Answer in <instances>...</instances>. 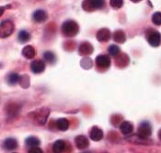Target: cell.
<instances>
[{"mask_svg":"<svg viewBox=\"0 0 161 153\" xmlns=\"http://www.w3.org/2000/svg\"><path fill=\"white\" fill-rule=\"evenodd\" d=\"M105 6V0H84L82 8L85 11L92 12L94 10L103 8Z\"/></svg>","mask_w":161,"mask_h":153,"instance_id":"cell-3","label":"cell"},{"mask_svg":"<svg viewBox=\"0 0 161 153\" xmlns=\"http://www.w3.org/2000/svg\"><path fill=\"white\" fill-rule=\"evenodd\" d=\"M111 36H112V34H111L110 29H108L106 28H100L97 32V39L100 42H107L111 38Z\"/></svg>","mask_w":161,"mask_h":153,"instance_id":"cell-9","label":"cell"},{"mask_svg":"<svg viewBox=\"0 0 161 153\" xmlns=\"http://www.w3.org/2000/svg\"><path fill=\"white\" fill-rule=\"evenodd\" d=\"M75 146L78 150H84V149H87L89 145V141L87 139V137L83 136V135H80V136H77L75 139Z\"/></svg>","mask_w":161,"mask_h":153,"instance_id":"cell-10","label":"cell"},{"mask_svg":"<svg viewBox=\"0 0 161 153\" xmlns=\"http://www.w3.org/2000/svg\"><path fill=\"white\" fill-rule=\"evenodd\" d=\"M25 143L28 147L32 148V147H38L41 144V141L36 137H29L28 139H26Z\"/></svg>","mask_w":161,"mask_h":153,"instance_id":"cell-22","label":"cell"},{"mask_svg":"<svg viewBox=\"0 0 161 153\" xmlns=\"http://www.w3.org/2000/svg\"><path fill=\"white\" fill-rule=\"evenodd\" d=\"M108 51L112 56L117 57L120 54V48L117 45H111L108 49Z\"/></svg>","mask_w":161,"mask_h":153,"instance_id":"cell-25","label":"cell"},{"mask_svg":"<svg viewBox=\"0 0 161 153\" xmlns=\"http://www.w3.org/2000/svg\"><path fill=\"white\" fill-rule=\"evenodd\" d=\"M152 22L157 26L161 25V12H156L152 16Z\"/></svg>","mask_w":161,"mask_h":153,"instance_id":"cell-26","label":"cell"},{"mask_svg":"<svg viewBox=\"0 0 161 153\" xmlns=\"http://www.w3.org/2000/svg\"><path fill=\"white\" fill-rule=\"evenodd\" d=\"M14 31V24L10 20H6L1 23L0 27V33H1V38H7L10 36Z\"/></svg>","mask_w":161,"mask_h":153,"instance_id":"cell-6","label":"cell"},{"mask_svg":"<svg viewBox=\"0 0 161 153\" xmlns=\"http://www.w3.org/2000/svg\"><path fill=\"white\" fill-rule=\"evenodd\" d=\"M147 38L152 47H158L161 44V34L157 30L149 29L147 32Z\"/></svg>","mask_w":161,"mask_h":153,"instance_id":"cell-4","label":"cell"},{"mask_svg":"<svg viewBox=\"0 0 161 153\" xmlns=\"http://www.w3.org/2000/svg\"><path fill=\"white\" fill-rule=\"evenodd\" d=\"M138 136L143 140H147L152 134V127L147 121H143L138 127Z\"/></svg>","mask_w":161,"mask_h":153,"instance_id":"cell-5","label":"cell"},{"mask_svg":"<svg viewBox=\"0 0 161 153\" xmlns=\"http://www.w3.org/2000/svg\"><path fill=\"white\" fill-rule=\"evenodd\" d=\"M132 2H134V3H138V2H140V1H142V0H131Z\"/></svg>","mask_w":161,"mask_h":153,"instance_id":"cell-29","label":"cell"},{"mask_svg":"<svg viewBox=\"0 0 161 153\" xmlns=\"http://www.w3.org/2000/svg\"><path fill=\"white\" fill-rule=\"evenodd\" d=\"M110 5L112 8L119 9L124 6V0H110Z\"/></svg>","mask_w":161,"mask_h":153,"instance_id":"cell-24","label":"cell"},{"mask_svg":"<svg viewBox=\"0 0 161 153\" xmlns=\"http://www.w3.org/2000/svg\"><path fill=\"white\" fill-rule=\"evenodd\" d=\"M29 152L30 153H42V150H41L40 148L38 147H32V148H30L29 150Z\"/></svg>","mask_w":161,"mask_h":153,"instance_id":"cell-27","label":"cell"},{"mask_svg":"<svg viewBox=\"0 0 161 153\" xmlns=\"http://www.w3.org/2000/svg\"><path fill=\"white\" fill-rule=\"evenodd\" d=\"M79 30L78 24L74 20H66L62 25V33L65 37H74Z\"/></svg>","mask_w":161,"mask_h":153,"instance_id":"cell-2","label":"cell"},{"mask_svg":"<svg viewBox=\"0 0 161 153\" xmlns=\"http://www.w3.org/2000/svg\"><path fill=\"white\" fill-rule=\"evenodd\" d=\"M56 127L60 131H66L69 128V121L66 118H59L56 121Z\"/></svg>","mask_w":161,"mask_h":153,"instance_id":"cell-18","label":"cell"},{"mask_svg":"<svg viewBox=\"0 0 161 153\" xmlns=\"http://www.w3.org/2000/svg\"><path fill=\"white\" fill-rule=\"evenodd\" d=\"M93 51V47L90 43L88 42H84L79 46L78 49V52L79 54H81L82 56H87L89 54H91Z\"/></svg>","mask_w":161,"mask_h":153,"instance_id":"cell-12","label":"cell"},{"mask_svg":"<svg viewBox=\"0 0 161 153\" xmlns=\"http://www.w3.org/2000/svg\"><path fill=\"white\" fill-rule=\"evenodd\" d=\"M96 64L100 68L107 69L111 66V59L108 55H99L96 58Z\"/></svg>","mask_w":161,"mask_h":153,"instance_id":"cell-8","label":"cell"},{"mask_svg":"<svg viewBox=\"0 0 161 153\" xmlns=\"http://www.w3.org/2000/svg\"><path fill=\"white\" fill-rule=\"evenodd\" d=\"M18 39L20 43H26L31 39V34L26 30H21L18 35Z\"/></svg>","mask_w":161,"mask_h":153,"instance_id":"cell-20","label":"cell"},{"mask_svg":"<svg viewBox=\"0 0 161 153\" xmlns=\"http://www.w3.org/2000/svg\"><path fill=\"white\" fill-rule=\"evenodd\" d=\"M66 150V143L65 141L62 140H58L54 142V144L53 145V152H64V150Z\"/></svg>","mask_w":161,"mask_h":153,"instance_id":"cell-15","label":"cell"},{"mask_svg":"<svg viewBox=\"0 0 161 153\" xmlns=\"http://www.w3.org/2000/svg\"><path fill=\"white\" fill-rule=\"evenodd\" d=\"M90 139L94 141H99L103 139V132L98 127H93L90 131Z\"/></svg>","mask_w":161,"mask_h":153,"instance_id":"cell-13","label":"cell"},{"mask_svg":"<svg viewBox=\"0 0 161 153\" xmlns=\"http://www.w3.org/2000/svg\"><path fill=\"white\" fill-rule=\"evenodd\" d=\"M50 114V110L46 107H42V108H39L37 110H35L34 112L30 114L31 119L36 123L38 125H44L48 115Z\"/></svg>","mask_w":161,"mask_h":153,"instance_id":"cell-1","label":"cell"},{"mask_svg":"<svg viewBox=\"0 0 161 153\" xmlns=\"http://www.w3.org/2000/svg\"><path fill=\"white\" fill-rule=\"evenodd\" d=\"M32 18L35 22L38 23H42L44 21H46V19L48 18V15L46 11L42 10V9H38L32 15Z\"/></svg>","mask_w":161,"mask_h":153,"instance_id":"cell-11","label":"cell"},{"mask_svg":"<svg viewBox=\"0 0 161 153\" xmlns=\"http://www.w3.org/2000/svg\"><path fill=\"white\" fill-rule=\"evenodd\" d=\"M4 148L7 150H15L18 148V141L13 138H8L4 141Z\"/></svg>","mask_w":161,"mask_h":153,"instance_id":"cell-16","label":"cell"},{"mask_svg":"<svg viewBox=\"0 0 161 153\" xmlns=\"http://www.w3.org/2000/svg\"><path fill=\"white\" fill-rule=\"evenodd\" d=\"M120 130L124 135H128L133 132L134 125L129 121H123L120 125Z\"/></svg>","mask_w":161,"mask_h":153,"instance_id":"cell-14","label":"cell"},{"mask_svg":"<svg viewBox=\"0 0 161 153\" xmlns=\"http://www.w3.org/2000/svg\"><path fill=\"white\" fill-rule=\"evenodd\" d=\"M6 79H7V83H8L9 85H15V84L19 82V74H16V73H10V74L7 76Z\"/></svg>","mask_w":161,"mask_h":153,"instance_id":"cell-21","label":"cell"},{"mask_svg":"<svg viewBox=\"0 0 161 153\" xmlns=\"http://www.w3.org/2000/svg\"><path fill=\"white\" fill-rule=\"evenodd\" d=\"M113 40L117 43H124L126 40V36L123 30H116L113 33Z\"/></svg>","mask_w":161,"mask_h":153,"instance_id":"cell-19","label":"cell"},{"mask_svg":"<svg viewBox=\"0 0 161 153\" xmlns=\"http://www.w3.org/2000/svg\"><path fill=\"white\" fill-rule=\"evenodd\" d=\"M158 138H159V140H161V129L158 131Z\"/></svg>","mask_w":161,"mask_h":153,"instance_id":"cell-28","label":"cell"},{"mask_svg":"<svg viewBox=\"0 0 161 153\" xmlns=\"http://www.w3.org/2000/svg\"><path fill=\"white\" fill-rule=\"evenodd\" d=\"M36 54L35 49L31 46V45H28L24 47V49L22 50V55L24 56L26 59H32L34 58Z\"/></svg>","mask_w":161,"mask_h":153,"instance_id":"cell-17","label":"cell"},{"mask_svg":"<svg viewBox=\"0 0 161 153\" xmlns=\"http://www.w3.org/2000/svg\"><path fill=\"white\" fill-rule=\"evenodd\" d=\"M43 58L49 64H54L55 61H56V57H55L54 53H53L52 51H46V52H44Z\"/></svg>","mask_w":161,"mask_h":153,"instance_id":"cell-23","label":"cell"},{"mask_svg":"<svg viewBox=\"0 0 161 153\" xmlns=\"http://www.w3.org/2000/svg\"><path fill=\"white\" fill-rule=\"evenodd\" d=\"M31 70L34 74H42L45 70V64L42 60H35L31 64Z\"/></svg>","mask_w":161,"mask_h":153,"instance_id":"cell-7","label":"cell"}]
</instances>
